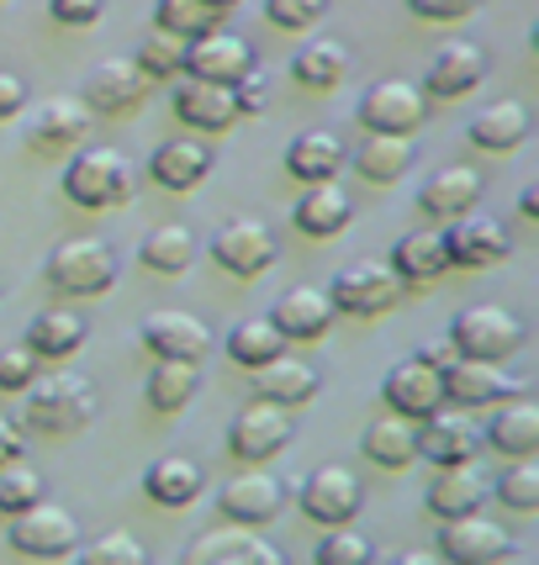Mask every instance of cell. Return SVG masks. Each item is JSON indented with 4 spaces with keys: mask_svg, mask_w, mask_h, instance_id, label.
<instances>
[{
    "mask_svg": "<svg viewBox=\"0 0 539 565\" xmlns=\"http://www.w3.org/2000/svg\"><path fill=\"white\" fill-rule=\"evenodd\" d=\"M22 428L38 439H74L96 423L101 396L80 370H53V375H32L22 386Z\"/></svg>",
    "mask_w": 539,
    "mask_h": 565,
    "instance_id": "obj_1",
    "label": "cell"
},
{
    "mask_svg": "<svg viewBox=\"0 0 539 565\" xmlns=\"http://www.w3.org/2000/svg\"><path fill=\"white\" fill-rule=\"evenodd\" d=\"M138 191V170L123 148H80L64 170V196L85 212H106V206H123Z\"/></svg>",
    "mask_w": 539,
    "mask_h": 565,
    "instance_id": "obj_2",
    "label": "cell"
},
{
    "mask_svg": "<svg viewBox=\"0 0 539 565\" xmlns=\"http://www.w3.org/2000/svg\"><path fill=\"white\" fill-rule=\"evenodd\" d=\"M524 339H529L524 318L508 312V307H497V301L466 307L461 318L450 322V349L461 360H492V365H503V360H514L518 349H524Z\"/></svg>",
    "mask_w": 539,
    "mask_h": 565,
    "instance_id": "obj_3",
    "label": "cell"
},
{
    "mask_svg": "<svg viewBox=\"0 0 539 565\" xmlns=\"http://www.w3.org/2000/svg\"><path fill=\"white\" fill-rule=\"evenodd\" d=\"M49 286L64 296H106L117 286V248L101 238H64L49 254Z\"/></svg>",
    "mask_w": 539,
    "mask_h": 565,
    "instance_id": "obj_4",
    "label": "cell"
},
{
    "mask_svg": "<svg viewBox=\"0 0 539 565\" xmlns=\"http://www.w3.org/2000/svg\"><path fill=\"white\" fill-rule=\"evenodd\" d=\"M6 540H11L17 555H32V561H70L74 544H80V518L70 508L49 502V497H38L32 508L11 513Z\"/></svg>",
    "mask_w": 539,
    "mask_h": 565,
    "instance_id": "obj_5",
    "label": "cell"
},
{
    "mask_svg": "<svg viewBox=\"0 0 539 565\" xmlns=\"http://www.w3.org/2000/svg\"><path fill=\"white\" fill-rule=\"evenodd\" d=\"M402 280L387 259H355V265H344L334 275V312H349V318H381V312H392L397 301H402Z\"/></svg>",
    "mask_w": 539,
    "mask_h": 565,
    "instance_id": "obj_6",
    "label": "cell"
},
{
    "mask_svg": "<svg viewBox=\"0 0 539 565\" xmlns=\"http://www.w3.org/2000/svg\"><path fill=\"white\" fill-rule=\"evenodd\" d=\"M434 555L450 565H497L503 555H514V534L482 513L440 518V544H434Z\"/></svg>",
    "mask_w": 539,
    "mask_h": 565,
    "instance_id": "obj_7",
    "label": "cell"
},
{
    "mask_svg": "<svg viewBox=\"0 0 539 565\" xmlns=\"http://www.w3.org/2000/svg\"><path fill=\"white\" fill-rule=\"evenodd\" d=\"M355 117L366 132H397V138H413L423 117H429V100L418 90L413 79H376L360 106H355Z\"/></svg>",
    "mask_w": 539,
    "mask_h": 565,
    "instance_id": "obj_8",
    "label": "cell"
},
{
    "mask_svg": "<svg viewBox=\"0 0 539 565\" xmlns=\"http://www.w3.org/2000/svg\"><path fill=\"white\" fill-rule=\"evenodd\" d=\"M444 254H450V265H461V270H492V265H503V259L514 254V233L497 217L471 206L466 217H455L444 227Z\"/></svg>",
    "mask_w": 539,
    "mask_h": 565,
    "instance_id": "obj_9",
    "label": "cell"
},
{
    "mask_svg": "<svg viewBox=\"0 0 539 565\" xmlns=\"http://www.w3.org/2000/svg\"><path fill=\"white\" fill-rule=\"evenodd\" d=\"M360 502H366V487L355 481V470H344V466H318L302 481V492H296V508L313 518V523H323V529L355 523Z\"/></svg>",
    "mask_w": 539,
    "mask_h": 565,
    "instance_id": "obj_10",
    "label": "cell"
},
{
    "mask_svg": "<svg viewBox=\"0 0 539 565\" xmlns=\"http://www.w3.org/2000/svg\"><path fill=\"white\" fill-rule=\"evenodd\" d=\"M286 444H292V418L275 402H249L244 413L233 418V428H228V455L244 460V466H265Z\"/></svg>",
    "mask_w": 539,
    "mask_h": 565,
    "instance_id": "obj_11",
    "label": "cell"
},
{
    "mask_svg": "<svg viewBox=\"0 0 539 565\" xmlns=\"http://www.w3.org/2000/svg\"><path fill=\"white\" fill-rule=\"evenodd\" d=\"M207 254H212L228 275L254 280L260 270H270V265H275V233H270L260 217H233V222H222L218 233H212Z\"/></svg>",
    "mask_w": 539,
    "mask_h": 565,
    "instance_id": "obj_12",
    "label": "cell"
},
{
    "mask_svg": "<svg viewBox=\"0 0 539 565\" xmlns=\"http://www.w3.org/2000/svg\"><path fill=\"white\" fill-rule=\"evenodd\" d=\"M482 449V434L466 413H455L450 402H440L434 413L418 418V460H434V466H461V460H476Z\"/></svg>",
    "mask_w": 539,
    "mask_h": 565,
    "instance_id": "obj_13",
    "label": "cell"
},
{
    "mask_svg": "<svg viewBox=\"0 0 539 565\" xmlns=\"http://www.w3.org/2000/svg\"><path fill=\"white\" fill-rule=\"evenodd\" d=\"M440 375H444V402H455V407H497L503 396L524 392V381L508 375L503 365H492V360H461L455 354Z\"/></svg>",
    "mask_w": 539,
    "mask_h": 565,
    "instance_id": "obj_14",
    "label": "cell"
},
{
    "mask_svg": "<svg viewBox=\"0 0 539 565\" xmlns=\"http://www.w3.org/2000/svg\"><path fill=\"white\" fill-rule=\"evenodd\" d=\"M148 85H154V79H148L133 58H106V64H96V70L85 74L80 100H85L91 117H117V111H133V106L148 96Z\"/></svg>",
    "mask_w": 539,
    "mask_h": 565,
    "instance_id": "obj_15",
    "label": "cell"
},
{
    "mask_svg": "<svg viewBox=\"0 0 539 565\" xmlns=\"http://www.w3.org/2000/svg\"><path fill=\"white\" fill-rule=\"evenodd\" d=\"M381 402L392 407V413H402V418H423V413H434L444 402V375L423 354H413V360H397L392 370H387V381H381Z\"/></svg>",
    "mask_w": 539,
    "mask_h": 565,
    "instance_id": "obj_16",
    "label": "cell"
},
{
    "mask_svg": "<svg viewBox=\"0 0 539 565\" xmlns=\"http://www.w3.org/2000/svg\"><path fill=\"white\" fill-rule=\"evenodd\" d=\"M254 70V49H249L239 32H222V26H212V32H201V38H191L186 43V74L191 79H212V85H233L239 74Z\"/></svg>",
    "mask_w": 539,
    "mask_h": 565,
    "instance_id": "obj_17",
    "label": "cell"
},
{
    "mask_svg": "<svg viewBox=\"0 0 539 565\" xmlns=\"http://www.w3.org/2000/svg\"><path fill=\"white\" fill-rule=\"evenodd\" d=\"M138 339H144L154 360H191V365H201V354L212 349V328L191 318V312H148Z\"/></svg>",
    "mask_w": 539,
    "mask_h": 565,
    "instance_id": "obj_18",
    "label": "cell"
},
{
    "mask_svg": "<svg viewBox=\"0 0 539 565\" xmlns=\"http://www.w3.org/2000/svg\"><path fill=\"white\" fill-rule=\"evenodd\" d=\"M334 296L323 291V286H292V291L275 301V312H270V322L286 333V344H318L323 333L334 328Z\"/></svg>",
    "mask_w": 539,
    "mask_h": 565,
    "instance_id": "obj_19",
    "label": "cell"
},
{
    "mask_svg": "<svg viewBox=\"0 0 539 565\" xmlns=\"http://www.w3.org/2000/svg\"><path fill=\"white\" fill-rule=\"evenodd\" d=\"M170 106H175V117L191 127V132H201V138H212V132H228L233 127V96H228V85H212V79H180L175 85V96H170Z\"/></svg>",
    "mask_w": 539,
    "mask_h": 565,
    "instance_id": "obj_20",
    "label": "cell"
},
{
    "mask_svg": "<svg viewBox=\"0 0 539 565\" xmlns=\"http://www.w3.org/2000/svg\"><path fill=\"white\" fill-rule=\"evenodd\" d=\"M281 502H286V492H281L275 476H265V470H244L239 481H228V487L218 492V513L228 518V523L260 529V523H270V518L281 513Z\"/></svg>",
    "mask_w": 539,
    "mask_h": 565,
    "instance_id": "obj_21",
    "label": "cell"
},
{
    "mask_svg": "<svg viewBox=\"0 0 539 565\" xmlns=\"http://www.w3.org/2000/svg\"><path fill=\"white\" fill-rule=\"evenodd\" d=\"M281 565V550L270 540H260L254 529H244V523H228V529H218V534H201V540H191V550H186V565Z\"/></svg>",
    "mask_w": 539,
    "mask_h": 565,
    "instance_id": "obj_22",
    "label": "cell"
},
{
    "mask_svg": "<svg viewBox=\"0 0 539 565\" xmlns=\"http://www.w3.org/2000/svg\"><path fill=\"white\" fill-rule=\"evenodd\" d=\"M482 79H487V53L476 49V43H444V49L429 58L423 90L455 100V96H471Z\"/></svg>",
    "mask_w": 539,
    "mask_h": 565,
    "instance_id": "obj_23",
    "label": "cell"
},
{
    "mask_svg": "<svg viewBox=\"0 0 539 565\" xmlns=\"http://www.w3.org/2000/svg\"><path fill=\"white\" fill-rule=\"evenodd\" d=\"M207 174H212V143H201V132L197 138H170L148 159V180L165 185V191H191Z\"/></svg>",
    "mask_w": 539,
    "mask_h": 565,
    "instance_id": "obj_24",
    "label": "cell"
},
{
    "mask_svg": "<svg viewBox=\"0 0 539 565\" xmlns=\"http://www.w3.org/2000/svg\"><path fill=\"white\" fill-rule=\"evenodd\" d=\"M85 132H91V111H85V100H74V96H53L27 117V143L43 148V153L85 143Z\"/></svg>",
    "mask_w": 539,
    "mask_h": 565,
    "instance_id": "obj_25",
    "label": "cell"
},
{
    "mask_svg": "<svg viewBox=\"0 0 539 565\" xmlns=\"http://www.w3.org/2000/svg\"><path fill=\"white\" fill-rule=\"evenodd\" d=\"M487 492H492L487 476L471 466V460H461V466H440V476L429 481L423 502H429L434 518H461V513H482Z\"/></svg>",
    "mask_w": 539,
    "mask_h": 565,
    "instance_id": "obj_26",
    "label": "cell"
},
{
    "mask_svg": "<svg viewBox=\"0 0 539 565\" xmlns=\"http://www.w3.org/2000/svg\"><path fill=\"white\" fill-rule=\"evenodd\" d=\"M476 201H482V174L471 170V164H444V170H434L429 174V185L418 191V206H423L429 217H440V222L466 217Z\"/></svg>",
    "mask_w": 539,
    "mask_h": 565,
    "instance_id": "obj_27",
    "label": "cell"
},
{
    "mask_svg": "<svg viewBox=\"0 0 539 565\" xmlns=\"http://www.w3.org/2000/svg\"><path fill=\"white\" fill-rule=\"evenodd\" d=\"M487 444L497 449V455H508V460L539 455V407L535 402H524V392L503 396L497 413H492V423H487Z\"/></svg>",
    "mask_w": 539,
    "mask_h": 565,
    "instance_id": "obj_28",
    "label": "cell"
},
{
    "mask_svg": "<svg viewBox=\"0 0 539 565\" xmlns=\"http://www.w3.org/2000/svg\"><path fill=\"white\" fill-rule=\"evenodd\" d=\"M349 217H355V201L344 196V185H334V180L307 185L302 201L292 206V222L307 238H339L344 227H349Z\"/></svg>",
    "mask_w": 539,
    "mask_h": 565,
    "instance_id": "obj_29",
    "label": "cell"
},
{
    "mask_svg": "<svg viewBox=\"0 0 539 565\" xmlns=\"http://www.w3.org/2000/svg\"><path fill=\"white\" fill-rule=\"evenodd\" d=\"M254 396L275 402V407H302L318 396V370L292 360V354H275L265 365H254Z\"/></svg>",
    "mask_w": 539,
    "mask_h": 565,
    "instance_id": "obj_30",
    "label": "cell"
},
{
    "mask_svg": "<svg viewBox=\"0 0 539 565\" xmlns=\"http://www.w3.org/2000/svg\"><path fill=\"white\" fill-rule=\"evenodd\" d=\"M286 170H292L302 185L334 180V174L344 170V143H339V132H328V127H307V132H296L292 143H286Z\"/></svg>",
    "mask_w": 539,
    "mask_h": 565,
    "instance_id": "obj_31",
    "label": "cell"
},
{
    "mask_svg": "<svg viewBox=\"0 0 539 565\" xmlns=\"http://www.w3.org/2000/svg\"><path fill=\"white\" fill-rule=\"evenodd\" d=\"M360 449H366L370 466H381V470L413 466V460H418V423L387 407L381 418H370V428H366V439H360Z\"/></svg>",
    "mask_w": 539,
    "mask_h": 565,
    "instance_id": "obj_32",
    "label": "cell"
},
{
    "mask_svg": "<svg viewBox=\"0 0 539 565\" xmlns=\"http://www.w3.org/2000/svg\"><path fill=\"white\" fill-rule=\"evenodd\" d=\"M466 138L482 153H508V148H518L529 138V111L518 100H492V106H482L466 122Z\"/></svg>",
    "mask_w": 539,
    "mask_h": 565,
    "instance_id": "obj_33",
    "label": "cell"
},
{
    "mask_svg": "<svg viewBox=\"0 0 539 565\" xmlns=\"http://www.w3.org/2000/svg\"><path fill=\"white\" fill-rule=\"evenodd\" d=\"M387 265L397 270V280H402V286H434V280L450 270L444 233H402Z\"/></svg>",
    "mask_w": 539,
    "mask_h": 565,
    "instance_id": "obj_34",
    "label": "cell"
},
{
    "mask_svg": "<svg viewBox=\"0 0 539 565\" xmlns=\"http://www.w3.org/2000/svg\"><path fill=\"white\" fill-rule=\"evenodd\" d=\"M201 466L197 460H186V455H159L154 466L144 470V492L148 502H159V508H191L201 497Z\"/></svg>",
    "mask_w": 539,
    "mask_h": 565,
    "instance_id": "obj_35",
    "label": "cell"
},
{
    "mask_svg": "<svg viewBox=\"0 0 539 565\" xmlns=\"http://www.w3.org/2000/svg\"><path fill=\"white\" fill-rule=\"evenodd\" d=\"M85 333H91L85 312H38L22 344L32 349L38 360H70V354H80Z\"/></svg>",
    "mask_w": 539,
    "mask_h": 565,
    "instance_id": "obj_36",
    "label": "cell"
},
{
    "mask_svg": "<svg viewBox=\"0 0 539 565\" xmlns=\"http://www.w3.org/2000/svg\"><path fill=\"white\" fill-rule=\"evenodd\" d=\"M355 170L370 185H392L413 170V143L397 138V132H366V143L355 148Z\"/></svg>",
    "mask_w": 539,
    "mask_h": 565,
    "instance_id": "obj_37",
    "label": "cell"
},
{
    "mask_svg": "<svg viewBox=\"0 0 539 565\" xmlns=\"http://www.w3.org/2000/svg\"><path fill=\"white\" fill-rule=\"evenodd\" d=\"M344 74H349V49L339 38H313L292 58V79L307 90H334V85H344Z\"/></svg>",
    "mask_w": 539,
    "mask_h": 565,
    "instance_id": "obj_38",
    "label": "cell"
},
{
    "mask_svg": "<svg viewBox=\"0 0 539 565\" xmlns=\"http://www.w3.org/2000/svg\"><path fill=\"white\" fill-rule=\"evenodd\" d=\"M138 259H144V270H154V275H186L191 259H197V233L180 227V222H159L144 244H138Z\"/></svg>",
    "mask_w": 539,
    "mask_h": 565,
    "instance_id": "obj_39",
    "label": "cell"
},
{
    "mask_svg": "<svg viewBox=\"0 0 539 565\" xmlns=\"http://www.w3.org/2000/svg\"><path fill=\"white\" fill-rule=\"evenodd\" d=\"M201 386V365L191 360H154L148 370V407L154 413H180Z\"/></svg>",
    "mask_w": 539,
    "mask_h": 565,
    "instance_id": "obj_40",
    "label": "cell"
},
{
    "mask_svg": "<svg viewBox=\"0 0 539 565\" xmlns=\"http://www.w3.org/2000/svg\"><path fill=\"white\" fill-rule=\"evenodd\" d=\"M275 354H286V333L270 318H244L228 328V360L233 365L254 370V365H265V360H275Z\"/></svg>",
    "mask_w": 539,
    "mask_h": 565,
    "instance_id": "obj_41",
    "label": "cell"
},
{
    "mask_svg": "<svg viewBox=\"0 0 539 565\" xmlns=\"http://www.w3.org/2000/svg\"><path fill=\"white\" fill-rule=\"evenodd\" d=\"M222 17L228 11H218L212 0H159L154 6V26H165V32H175V38H201V32H212V26H222Z\"/></svg>",
    "mask_w": 539,
    "mask_h": 565,
    "instance_id": "obj_42",
    "label": "cell"
},
{
    "mask_svg": "<svg viewBox=\"0 0 539 565\" xmlns=\"http://www.w3.org/2000/svg\"><path fill=\"white\" fill-rule=\"evenodd\" d=\"M133 64L148 74V79H175V74H186V38H175L165 26H154L138 53H133Z\"/></svg>",
    "mask_w": 539,
    "mask_h": 565,
    "instance_id": "obj_43",
    "label": "cell"
},
{
    "mask_svg": "<svg viewBox=\"0 0 539 565\" xmlns=\"http://www.w3.org/2000/svg\"><path fill=\"white\" fill-rule=\"evenodd\" d=\"M497 502L514 508V513H535L539 508V460L535 455L514 460V466L497 476Z\"/></svg>",
    "mask_w": 539,
    "mask_h": 565,
    "instance_id": "obj_44",
    "label": "cell"
},
{
    "mask_svg": "<svg viewBox=\"0 0 539 565\" xmlns=\"http://www.w3.org/2000/svg\"><path fill=\"white\" fill-rule=\"evenodd\" d=\"M43 497V476L32 466H22V460H6L0 466V513H22V508H32Z\"/></svg>",
    "mask_w": 539,
    "mask_h": 565,
    "instance_id": "obj_45",
    "label": "cell"
},
{
    "mask_svg": "<svg viewBox=\"0 0 539 565\" xmlns=\"http://www.w3.org/2000/svg\"><path fill=\"white\" fill-rule=\"evenodd\" d=\"M74 561H85V565H112V561L144 565L148 550L133 540V534H101V540H91V544H74Z\"/></svg>",
    "mask_w": 539,
    "mask_h": 565,
    "instance_id": "obj_46",
    "label": "cell"
},
{
    "mask_svg": "<svg viewBox=\"0 0 539 565\" xmlns=\"http://www.w3.org/2000/svg\"><path fill=\"white\" fill-rule=\"evenodd\" d=\"M376 550H370L366 534H355L349 523H339V529H328V540L318 544V565H360L370 561Z\"/></svg>",
    "mask_w": 539,
    "mask_h": 565,
    "instance_id": "obj_47",
    "label": "cell"
},
{
    "mask_svg": "<svg viewBox=\"0 0 539 565\" xmlns=\"http://www.w3.org/2000/svg\"><path fill=\"white\" fill-rule=\"evenodd\" d=\"M228 96H233V111H239V117H265L270 111V79L260 74V64L249 74H239V79L228 85Z\"/></svg>",
    "mask_w": 539,
    "mask_h": 565,
    "instance_id": "obj_48",
    "label": "cell"
},
{
    "mask_svg": "<svg viewBox=\"0 0 539 565\" xmlns=\"http://www.w3.org/2000/svg\"><path fill=\"white\" fill-rule=\"evenodd\" d=\"M323 6H328V0H265V17L281 26V32H307V26H318Z\"/></svg>",
    "mask_w": 539,
    "mask_h": 565,
    "instance_id": "obj_49",
    "label": "cell"
},
{
    "mask_svg": "<svg viewBox=\"0 0 539 565\" xmlns=\"http://www.w3.org/2000/svg\"><path fill=\"white\" fill-rule=\"evenodd\" d=\"M32 375H38V354H32V349L27 344L0 349V392H22Z\"/></svg>",
    "mask_w": 539,
    "mask_h": 565,
    "instance_id": "obj_50",
    "label": "cell"
},
{
    "mask_svg": "<svg viewBox=\"0 0 539 565\" xmlns=\"http://www.w3.org/2000/svg\"><path fill=\"white\" fill-rule=\"evenodd\" d=\"M476 6L482 0H408V11H413L418 22H466Z\"/></svg>",
    "mask_w": 539,
    "mask_h": 565,
    "instance_id": "obj_51",
    "label": "cell"
},
{
    "mask_svg": "<svg viewBox=\"0 0 539 565\" xmlns=\"http://www.w3.org/2000/svg\"><path fill=\"white\" fill-rule=\"evenodd\" d=\"M49 11L59 26H96L101 22V0H49Z\"/></svg>",
    "mask_w": 539,
    "mask_h": 565,
    "instance_id": "obj_52",
    "label": "cell"
},
{
    "mask_svg": "<svg viewBox=\"0 0 539 565\" xmlns=\"http://www.w3.org/2000/svg\"><path fill=\"white\" fill-rule=\"evenodd\" d=\"M22 106H27V85H22V74L0 70V122L22 117Z\"/></svg>",
    "mask_w": 539,
    "mask_h": 565,
    "instance_id": "obj_53",
    "label": "cell"
},
{
    "mask_svg": "<svg viewBox=\"0 0 539 565\" xmlns=\"http://www.w3.org/2000/svg\"><path fill=\"white\" fill-rule=\"evenodd\" d=\"M22 449H27V439H22V428L0 413V466L6 460H22Z\"/></svg>",
    "mask_w": 539,
    "mask_h": 565,
    "instance_id": "obj_54",
    "label": "cell"
},
{
    "mask_svg": "<svg viewBox=\"0 0 539 565\" xmlns=\"http://www.w3.org/2000/svg\"><path fill=\"white\" fill-rule=\"evenodd\" d=\"M423 360H429L434 370H444L450 360H455V349H450V339H444V344H429V349H423Z\"/></svg>",
    "mask_w": 539,
    "mask_h": 565,
    "instance_id": "obj_55",
    "label": "cell"
},
{
    "mask_svg": "<svg viewBox=\"0 0 539 565\" xmlns=\"http://www.w3.org/2000/svg\"><path fill=\"white\" fill-rule=\"evenodd\" d=\"M518 212H524V217H539V185H524V196H518Z\"/></svg>",
    "mask_w": 539,
    "mask_h": 565,
    "instance_id": "obj_56",
    "label": "cell"
},
{
    "mask_svg": "<svg viewBox=\"0 0 539 565\" xmlns=\"http://www.w3.org/2000/svg\"><path fill=\"white\" fill-rule=\"evenodd\" d=\"M397 565H434V555H423V550L413 555V550H408V555H397Z\"/></svg>",
    "mask_w": 539,
    "mask_h": 565,
    "instance_id": "obj_57",
    "label": "cell"
},
{
    "mask_svg": "<svg viewBox=\"0 0 539 565\" xmlns=\"http://www.w3.org/2000/svg\"><path fill=\"white\" fill-rule=\"evenodd\" d=\"M212 6H218V11H233V6H239V0H212Z\"/></svg>",
    "mask_w": 539,
    "mask_h": 565,
    "instance_id": "obj_58",
    "label": "cell"
}]
</instances>
